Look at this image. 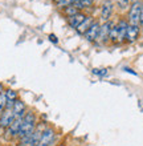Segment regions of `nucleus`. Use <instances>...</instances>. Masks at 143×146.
I'll return each mask as SVG.
<instances>
[{"instance_id":"obj_1","label":"nucleus","mask_w":143,"mask_h":146,"mask_svg":"<svg viewBox=\"0 0 143 146\" xmlns=\"http://www.w3.org/2000/svg\"><path fill=\"white\" fill-rule=\"evenodd\" d=\"M35 129H36V115L33 111H28V113H25V115H24L21 126H20V130H19V133H17V137H19L20 139L25 138V137L31 134Z\"/></svg>"},{"instance_id":"obj_2","label":"nucleus","mask_w":143,"mask_h":146,"mask_svg":"<svg viewBox=\"0 0 143 146\" xmlns=\"http://www.w3.org/2000/svg\"><path fill=\"white\" fill-rule=\"evenodd\" d=\"M127 27L129 24L125 21V20H121L119 23L117 24L115 27L113 25L111 28V32H110V40H113V41H122L125 37H126V32H127Z\"/></svg>"},{"instance_id":"obj_3","label":"nucleus","mask_w":143,"mask_h":146,"mask_svg":"<svg viewBox=\"0 0 143 146\" xmlns=\"http://www.w3.org/2000/svg\"><path fill=\"white\" fill-rule=\"evenodd\" d=\"M43 131H44V129H41V127H36L31 134L21 139V146H37L40 138H41Z\"/></svg>"},{"instance_id":"obj_4","label":"nucleus","mask_w":143,"mask_h":146,"mask_svg":"<svg viewBox=\"0 0 143 146\" xmlns=\"http://www.w3.org/2000/svg\"><path fill=\"white\" fill-rule=\"evenodd\" d=\"M139 17H140V3H132L129 11V23L130 25H139Z\"/></svg>"},{"instance_id":"obj_5","label":"nucleus","mask_w":143,"mask_h":146,"mask_svg":"<svg viewBox=\"0 0 143 146\" xmlns=\"http://www.w3.org/2000/svg\"><path fill=\"white\" fill-rule=\"evenodd\" d=\"M13 118H15V115H13L12 106H7L5 110L0 114V127H5V129H7V127L12 123Z\"/></svg>"},{"instance_id":"obj_6","label":"nucleus","mask_w":143,"mask_h":146,"mask_svg":"<svg viewBox=\"0 0 143 146\" xmlns=\"http://www.w3.org/2000/svg\"><path fill=\"white\" fill-rule=\"evenodd\" d=\"M53 139H54V130L50 129V127H47V129H44L37 146H49L53 142Z\"/></svg>"},{"instance_id":"obj_7","label":"nucleus","mask_w":143,"mask_h":146,"mask_svg":"<svg viewBox=\"0 0 143 146\" xmlns=\"http://www.w3.org/2000/svg\"><path fill=\"white\" fill-rule=\"evenodd\" d=\"M23 118H24V115L23 117H16V118H13L12 123L7 127V135L9 138H11V137H17V133H19V130H20Z\"/></svg>"},{"instance_id":"obj_8","label":"nucleus","mask_w":143,"mask_h":146,"mask_svg":"<svg viewBox=\"0 0 143 146\" xmlns=\"http://www.w3.org/2000/svg\"><path fill=\"white\" fill-rule=\"evenodd\" d=\"M113 15V1L111 0H106L103 4H102V9H101V19L107 23L109 19Z\"/></svg>"},{"instance_id":"obj_9","label":"nucleus","mask_w":143,"mask_h":146,"mask_svg":"<svg viewBox=\"0 0 143 146\" xmlns=\"http://www.w3.org/2000/svg\"><path fill=\"white\" fill-rule=\"evenodd\" d=\"M100 23H93L92 24V27L85 32V37L88 41H94L97 37H98V33H100Z\"/></svg>"},{"instance_id":"obj_10","label":"nucleus","mask_w":143,"mask_h":146,"mask_svg":"<svg viewBox=\"0 0 143 146\" xmlns=\"http://www.w3.org/2000/svg\"><path fill=\"white\" fill-rule=\"evenodd\" d=\"M111 27H113V23L107 21L105 23L102 27L100 28V33H98V37L97 38H101L102 41H106L109 37H110V32H111Z\"/></svg>"},{"instance_id":"obj_11","label":"nucleus","mask_w":143,"mask_h":146,"mask_svg":"<svg viewBox=\"0 0 143 146\" xmlns=\"http://www.w3.org/2000/svg\"><path fill=\"white\" fill-rule=\"evenodd\" d=\"M138 36H139V25H130L129 24L127 32H126V38L130 42H132L138 38Z\"/></svg>"},{"instance_id":"obj_12","label":"nucleus","mask_w":143,"mask_h":146,"mask_svg":"<svg viewBox=\"0 0 143 146\" xmlns=\"http://www.w3.org/2000/svg\"><path fill=\"white\" fill-rule=\"evenodd\" d=\"M12 110H13V115L16 117H23L25 115V105H24L23 101L16 100L13 102V106H12Z\"/></svg>"},{"instance_id":"obj_13","label":"nucleus","mask_w":143,"mask_h":146,"mask_svg":"<svg viewBox=\"0 0 143 146\" xmlns=\"http://www.w3.org/2000/svg\"><path fill=\"white\" fill-rule=\"evenodd\" d=\"M93 19L92 17H85V20L82 21L80 25H78L76 29H77V32H80V33H82V35H85V32L89 29L90 27H92V24H93Z\"/></svg>"},{"instance_id":"obj_14","label":"nucleus","mask_w":143,"mask_h":146,"mask_svg":"<svg viewBox=\"0 0 143 146\" xmlns=\"http://www.w3.org/2000/svg\"><path fill=\"white\" fill-rule=\"evenodd\" d=\"M85 17L86 16L84 15V13H76V15H73V16H70V19H69V23H70V25L73 28H77L80 24L85 20Z\"/></svg>"},{"instance_id":"obj_15","label":"nucleus","mask_w":143,"mask_h":146,"mask_svg":"<svg viewBox=\"0 0 143 146\" xmlns=\"http://www.w3.org/2000/svg\"><path fill=\"white\" fill-rule=\"evenodd\" d=\"M94 0H76L74 1V7L77 9H82V8H88L93 4Z\"/></svg>"},{"instance_id":"obj_16","label":"nucleus","mask_w":143,"mask_h":146,"mask_svg":"<svg viewBox=\"0 0 143 146\" xmlns=\"http://www.w3.org/2000/svg\"><path fill=\"white\" fill-rule=\"evenodd\" d=\"M5 96H7V102H11V104H13L17 100V93L15 90H12V89H8L5 92Z\"/></svg>"},{"instance_id":"obj_17","label":"nucleus","mask_w":143,"mask_h":146,"mask_svg":"<svg viewBox=\"0 0 143 146\" xmlns=\"http://www.w3.org/2000/svg\"><path fill=\"white\" fill-rule=\"evenodd\" d=\"M7 108V96H5V92L0 93V114L3 113Z\"/></svg>"},{"instance_id":"obj_18","label":"nucleus","mask_w":143,"mask_h":146,"mask_svg":"<svg viewBox=\"0 0 143 146\" xmlns=\"http://www.w3.org/2000/svg\"><path fill=\"white\" fill-rule=\"evenodd\" d=\"M117 5L121 9H127L129 5H130V0H117Z\"/></svg>"},{"instance_id":"obj_19","label":"nucleus","mask_w":143,"mask_h":146,"mask_svg":"<svg viewBox=\"0 0 143 146\" xmlns=\"http://www.w3.org/2000/svg\"><path fill=\"white\" fill-rule=\"evenodd\" d=\"M76 0H60L58 1V5L60 7H70V4H74Z\"/></svg>"},{"instance_id":"obj_20","label":"nucleus","mask_w":143,"mask_h":146,"mask_svg":"<svg viewBox=\"0 0 143 146\" xmlns=\"http://www.w3.org/2000/svg\"><path fill=\"white\" fill-rule=\"evenodd\" d=\"M66 13L69 16H73V15H76V13H78V9L76 7H66Z\"/></svg>"},{"instance_id":"obj_21","label":"nucleus","mask_w":143,"mask_h":146,"mask_svg":"<svg viewBox=\"0 0 143 146\" xmlns=\"http://www.w3.org/2000/svg\"><path fill=\"white\" fill-rule=\"evenodd\" d=\"M139 27L143 29V3L140 4V17H139Z\"/></svg>"},{"instance_id":"obj_22","label":"nucleus","mask_w":143,"mask_h":146,"mask_svg":"<svg viewBox=\"0 0 143 146\" xmlns=\"http://www.w3.org/2000/svg\"><path fill=\"white\" fill-rule=\"evenodd\" d=\"M49 40L52 42H57V37H56L54 35H49Z\"/></svg>"},{"instance_id":"obj_23","label":"nucleus","mask_w":143,"mask_h":146,"mask_svg":"<svg viewBox=\"0 0 143 146\" xmlns=\"http://www.w3.org/2000/svg\"><path fill=\"white\" fill-rule=\"evenodd\" d=\"M130 1H132V3H136V1H138V0H130Z\"/></svg>"},{"instance_id":"obj_24","label":"nucleus","mask_w":143,"mask_h":146,"mask_svg":"<svg viewBox=\"0 0 143 146\" xmlns=\"http://www.w3.org/2000/svg\"><path fill=\"white\" fill-rule=\"evenodd\" d=\"M56 1H57V3H58V1H60V0H56Z\"/></svg>"},{"instance_id":"obj_25","label":"nucleus","mask_w":143,"mask_h":146,"mask_svg":"<svg viewBox=\"0 0 143 146\" xmlns=\"http://www.w3.org/2000/svg\"><path fill=\"white\" fill-rule=\"evenodd\" d=\"M61 146H62V145H61Z\"/></svg>"}]
</instances>
